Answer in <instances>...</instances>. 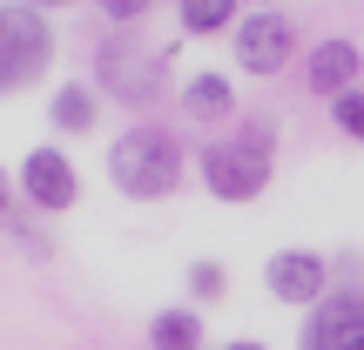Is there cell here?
<instances>
[{
	"label": "cell",
	"mask_w": 364,
	"mask_h": 350,
	"mask_svg": "<svg viewBox=\"0 0 364 350\" xmlns=\"http://www.w3.org/2000/svg\"><path fill=\"white\" fill-rule=\"evenodd\" d=\"M108 175H115V189L135 195V202L169 195L176 182H182V148H176V135H162V128H129L115 148H108Z\"/></svg>",
	"instance_id": "6da1fadb"
},
{
	"label": "cell",
	"mask_w": 364,
	"mask_h": 350,
	"mask_svg": "<svg viewBox=\"0 0 364 350\" xmlns=\"http://www.w3.org/2000/svg\"><path fill=\"white\" fill-rule=\"evenodd\" d=\"M203 182L223 202H250L270 182V128H243L236 142H209L203 148Z\"/></svg>",
	"instance_id": "7a4b0ae2"
},
{
	"label": "cell",
	"mask_w": 364,
	"mask_h": 350,
	"mask_svg": "<svg viewBox=\"0 0 364 350\" xmlns=\"http://www.w3.org/2000/svg\"><path fill=\"white\" fill-rule=\"evenodd\" d=\"M48 48H54V34L34 7H0V94L27 88L48 61Z\"/></svg>",
	"instance_id": "3957f363"
},
{
	"label": "cell",
	"mask_w": 364,
	"mask_h": 350,
	"mask_svg": "<svg viewBox=\"0 0 364 350\" xmlns=\"http://www.w3.org/2000/svg\"><path fill=\"white\" fill-rule=\"evenodd\" d=\"M95 75H102V88L115 94V102H129V108H149V102L162 94V61H156L149 48H135V40H115V48H102Z\"/></svg>",
	"instance_id": "277c9868"
},
{
	"label": "cell",
	"mask_w": 364,
	"mask_h": 350,
	"mask_svg": "<svg viewBox=\"0 0 364 350\" xmlns=\"http://www.w3.org/2000/svg\"><path fill=\"white\" fill-rule=\"evenodd\" d=\"M304 350H364V297L344 290V297H324L304 324Z\"/></svg>",
	"instance_id": "5b68a950"
},
{
	"label": "cell",
	"mask_w": 364,
	"mask_h": 350,
	"mask_svg": "<svg viewBox=\"0 0 364 350\" xmlns=\"http://www.w3.org/2000/svg\"><path fill=\"white\" fill-rule=\"evenodd\" d=\"M290 54V21L284 13H250L243 34H236V61L250 67V75H277Z\"/></svg>",
	"instance_id": "8992f818"
},
{
	"label": "cell",
	"mask_w": 364,
	"mask_h": 350,
	"mask_svg": "<svg viewBox=\"0 0 364 350\" xmlns=\"http://www.w3.org/2000/svg\"><path fill=\"white\" fill-rule=\"evenodd\" d=\"M21 189L34 195L41 209H68L81 182H75V162H68V155H54V148H34V155L21 162Z\"/></svg>",
	"instance_id": "52a82bcc"
},
{
	"label": "cell",
	"mask_w": 364,
	"mask_h": 350,
	"mask_svg": "<svg viewBox=\"0 0 364 350\" xmlns=\"http://www.w3.org/2000/svg\"><path fill=\"white\" fill-rule=\"evenodd\" d=\"M270 290L284 303H317L324 297V256H311V249H284V256H270Z\"/></svg>",
	"instance_id": "ba28073f"
},
{
	"label": "cell",
	"mask_w": 364,
	"mask_h": 350,
	"mask_svg": "<svg viewBox=\"0 0 364 350\" xmlns=\"http://www.w3.org/2000/svg\"><path fill=\"white\" fill-rule=\"evenodd\" d=\"M351 81H358V48H351V40H324V48L311 54V88L331 94V102H344Z\"/></svg>",
	"instance_id": "9c48e42d"
},
{
	"label": "cell",
	"mask_w": 364,
	"mask_h": 350,
	"mask_svg": "<svg viewBox=\"0 0 364 350\" xmlns=\"http://www.w3.org/2000/svg\"><path fill=\"white\" fill-rule=\"evenodd\" d=\"M149 337H156V350H196L203 344V324H196L189 310H162L156 324H149Z\"/></svg>",
	"instance_id": "30bf717a"
},
{
	"label": "cell",
	"mask_w": 364,
	"mask_h": 350,
	"mask_svg": "<svg viewBox=\"0 0 364 350\" xmlns=\"http://www.w3.org/2000/svg\"><path fill=\"white\" fill-rule=\"evenodd\" d=\"M182 102H189V115H196V121H216V115H230V81H216V75H196Z\"/></svg>",
	"instance_id": "8fae6325"
},
{
	"label": "cell",
	"mask_w": 364,
	"mask_h": 350,
	"mask_svg": "<svg viewBox=\"0 0 364 350\" xmlns=\"http://www.w3.org/2000/svg\"><path fill=\"white\" fill-rule=\"evenodd\" d=\"M182 27L189 34H216V27H230V13H236V0H182Z\"/></svg>",
	"instance_id": "7c38bea8"
},
{
	"label": "cell",
	"mask_w": 364,
	"mask_h": 350,
	"mask_svg": "<svg viewBox=\"0 0 364 350\" xmlns=\"http://www.w3.org/2000/svg\"><path fill=\"white\" fill-rule=\"evenodd\" d=\"M54 121H61L68 135L95 128V94H88V88H61V94H54Z\"/></svg>",
	"instance_id": "4fadbf2b"
},
{
	"label": "cell",
	"mask_w": 364,
	"mask_h": 350,
	"mask_svg": "<svg viewBox=\"0 0 364 350\" xmlns=\"http://www.w3.org/2000/svg\"><path fill=\"white\" fill-rule=\"evenodd\" d=\"M223 283H230V276H223V263H196V270H189V297H196V303L223 297Z\"/></svg>",
	"instance_id": "5bb4252c"
},
{
	"label": "cell",
	"mask_w": 364,
	"mask_h": 350,
	"mask_svg": "<svg viewBox=\"0 0 364 350\" xmlns=\"http://www.w3.org/2000/svg\"><path fill=\"white\" fill-rule=\"evenodd\" d=\"M338 128L351 135V142H364V94H344L338 102Z\"/></svg>",
	"instance_id": "9a60e30c"
},
{
	"label": "cell",
	"mask_w": 364,
	"mask_h": 350,
	"mask_svg": "<svg viewBox=\"0 0 364 350\" xmlns=\"http://www.w3.org/2000/svg\"><path fill=\"white\" fill-rule=\"evenodd\" d=\"M102 13H108V21H135V13H149V7H142V0H108Z\"/></svg>",
	"instance_id": "2e32d148"
},
{
	"label": "cell",
	"mask_w": 364,
	"mask_h": 350,
	"mask_svg": "<svg viewBox=\"0 0 364 350\" xmlns=\"http://www.w3.org/2000/svg\"><path fill=\"white\" fill-rule=\"evenodd\" d=\"M0 216H7V175H0Z\"/></svg>",
	"instance_id": "e0dca14e"
},
{
	"label": "cell",
	"mask_w": 364,
	"mask_h": 350,
	"mask_svg": "<svg viewBox=\"0 0 364 350\" xmlns=\"http://www.w3.org/2000/svg\"><path fill=\"white\" fill-rule=\"evenodd\" d=\"M230 350H263V344H230Z\"/></svg>",
	"instance_id": "ac0fdd59"
}]
</instances>
